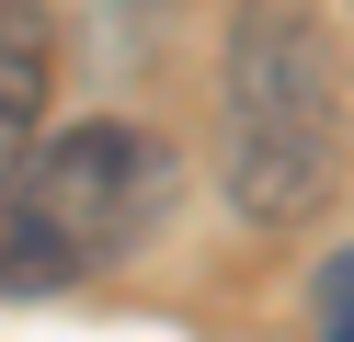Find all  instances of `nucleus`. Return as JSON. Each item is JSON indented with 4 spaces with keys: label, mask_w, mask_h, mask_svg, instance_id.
<instances>
[{
    "label": "nucleus",
    "mask_w": 354,
    "mask_h": 342,
    "mask_svg": "<svg viewBox=\"0 0 354 342\" xmlns=\"http://www.w3.org/2000/svg\"><path fill=\"white\" fill-rule=\"evenodd\" d=\"M217 182L240 228H308L343 194V35L331 0H240L217 46Z\"/></svg>",
    "instance_id": "1"
},
{
    "label": "nucleus",
    "mask_w": 354,
    "mask_h": 342,
    "mask_svg": "<svg viewBox=\"0 0 354 342\" xmlns=\"http://www.w3.org/2000/svg\"><path fill=\"white\" fill-rule=\"evenodd\" d=\"M171 194H183V160L126 114L35 137L0 171V296H57L80 274H115L126 251H149Z\"/></svg>",
    "instance_id": "2"
},
{
    "label": "nucleus",
    "mask_w": 354,
    "mask_h": 342,
    "mask_svg": "<svg viewBox=\"0 0 354 342\" xmlns=\"http://www.w3.org/2000/svg\"><path fill=\"white\" fill-rule=\"evenodd\" d=\"M46 91H57V12L0 0V171L46 137Z\"/></svg>",
    "instance_id": "3"
},
{
    "label": "nucleus",
    "mask_w": 354,
    "mask_h": 342,
    "mask_svg": "<svg viewBox=\"0 0 354 342\" xmlns=\"http://www.w3.org/2000/svg\"><path fill=\"white\" fill-rule=\"evenodd\" d=\"M320 342H354V251L320 263Z\"/></svg>",
    "instance_id": "4"
}]
</instances>
